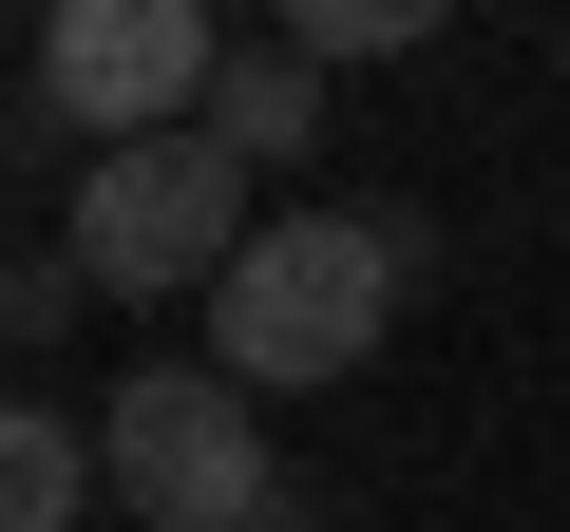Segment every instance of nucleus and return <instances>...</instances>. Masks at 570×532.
<instances>
[{
  "mask_svg": "<svg viewBox=\"0 0 570 532\" xmlns=\"http://www.w3.org/2000/svg\"><path fill=\"white\" fill-rule=\"evenodd\" d=\"M96 456H115V513H134V532H285V513H266V400H247L228 362L115 381Z\"/></svg>",
  "mask_w": 570,
  "mask_h": 532,
  "instance_id": "nucleus-4",
  "label": "nucleus"
},
{
  "mask_svg": "<svg viewBox=\"0 0 570 532\" xmlns=\"http://www.w3.org/2000/svg\"><path fill=\"white\" fill-rule=\"evenodd\" d=\"M247 152L228 134H134V152H96L77 171V266H96V305H209L228 266H247Z\"/></svg>",
  "mask_w": 570,
  "mask_h": 532,
  "instance_id": "nucleus-3",
  "label": "nucleus"
},
{
  "mask_svg": "<svg viewBox=\"0 0 570 532\" xmlns=\"http://www.w3.org/2000/svg\"><path fill=\"white\" fill-rule=\"evenodd\" d=\"M400 286H419V247H400L381 209H266V228H247V266L209 286V362H228L247 400L362 381V362H381V324H400Z\"/></svg>",
  "mask_w": 570,
  "mask_h": 532,
  "instance_id": "nucleus-1",
  "label": "nucleus"
},
{
  "mask_svg": "<svg viewBox=\"0 0 570 532\" xmlns=\"http://www.w3.org/2000/svg\"><path fill=\"white\" fill-rule=\"evenodd\" d=\"M77 305H96V266H77V247H20V305H0V324H20V343H58Z\"/></svg>",
  "mask_w": 570,
  "mask_h": 532,
  "instance_id": "nucleus-8",
  "label": "nucleus"
},
{
  "mask_svg": "<svg viewBox=\"0 0 570 532\" xmlns=\"http://www.w3.org/2000/svg\"><path fill=\"white\" fill-rule=\"evenodd\" d=\"M228 20L209 0H39V58H20V134L39 152H134V134H209Z\"/></svg>",
  "mask_w": 570,
  "mask_h": 532,
  "instance_id": "nucleus-2",
  "label": "nucleus"
},
{
  "mask_svg": "<svg viewBox=\"0 0 570 532\" xmlns=\"http://www.w3.org/2000/svg\"><path fill=\"white\" fill-rule=\"evenodd\" d=\"M115 532H134V513H115Z\"/></svg>",
  "mask_w": 570,
  "mask_h": 532,
  "instance_id": "nucleus-9",
  "label": "nucleus"
},
{
  "mask_svg": "<svg viewBox=\"0 0 570 532\" xmlns=\"http://www.w3.org/2000/svg\"><path fill=\"white\" fill-rule=\"evenodd\" d=\"M96 494H115L96 418H58V400H20V418H0V532H96Z\"/></svg>",
  "mask_w": 570,
  "mask_h": 532,
  "instance_id": "nucleus-5",
  "label": "nucleus"
},
{
  "mask_svg": "<svg viewBox=\"0 0 570 532\" xmlns=\"http://www.w3.org/2000/svg\"><path fill=\"white\" fill-rule=\"evenodd\" d=\"M266 20H285V39H305V58L343 77V58H419V39L456 20V0H266Z\"/></svg>",
  "mask_w": 570,
  "mask_h": 532,
  "instance_id": "nucleus-7",
  "label": "nucleus"
},
{
  "mask_svg": "<svg viewBox=\"0 0 570 532\" xmlns=\"http://www.w3.org/2000/svg\"><path fill=\"white\" fill-rule=\"evenodd\" d=\"M209 134H228L247 171H266V152H305V134H324V58H305V39H228V77H209Z\"/></svg>",
  "mask_w": 570,
  "mask_h": 532,
  "instance_id": "nucleus-6",
  "label": "nucleus"
}]
</instances>
